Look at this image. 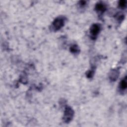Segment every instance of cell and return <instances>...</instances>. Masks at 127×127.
<instances>
[{
    "instance_id": "obj_1",
    "label": "cell",
    "mask_w": 127,
    "mask_h": 127,
    "mask_svg": "<svg viewBox=\"0 0 127 127\" xmlns=\"http://www.w3.org/2000/svg\"><path fill=\"white\" fill-rule=\"evenodd\" d=\"M74 116V111L70 107H68L66 108L65 111V114L64 119L66 123H68L72 119Z\"/></svg>"
},
{
    "instance_id": "obj_2",
    "label": "cell",
    "mask_w": 127,
    "mask_h": 127,
    "mask_svg": "<svg viewBox=\"0 0 127 127\" xmlns=\"http://www.w3.org/2000/svg\"><path fill=\"white\" fill-rule=\"evenodd\" d=\"M64 23L65 21L64 19L61 18H59L54 21L53 25L55 29L57 30L60 29L61 28H62L64 25Z\"/></svg>"
},
{
    "instance_id": "obj_3",
    "label": "cell",
    "mask_w": 127,
    "mask_h": 127,
    "mask_svg": "<svg viewBox=\"0 0 127 127\" xmlns=\"http://www.w3.org/2000/svg\"><path fill=\"white\" fill-rule=\"evenodd\" d=\"M100 30V27L98 24H93L91 26L90 29L91 35L93 37L96 36L99 33Z\"/></svg>"
},
{
    "instance_id": "obj_4",
    "label": "cell",
    "mask_w": 127,
    "mask_h": 127,
    "mask_svg": "<svg viewBox=\"0 0 127 127\" xmlns=\"http://www.w3.org/2000/svg\"><path fill=\"white\" fill-rule=\"evenodd\" d=\"M95 9L98 12H104L106 9V7L103 3H99L96 5Z\"/></svg>"
},
{
    "instance_id": "obj_5",
    "label": "cell",
    "mask_w": 127,
    "mask_h": 127,
    "mask_svg": "<svg viewBox=\"0 0 127 127\" xmlns=\"http://www.w3.org/2000/svg\"><path fill=\"white\" fill-rule=\"evenodd\" d=\"M127 86V78H126V77H125V78L124 79L120 82V88L121 89L124 90L126 89Z\"/></svg>"
},
{
    "instance_id": "obj_6",
    "label": "cell",
    "mask_w": 127,
    "mask_h": 127,
    "mask_svg": "<svg viewBox=\"0 0 127 127\" xmlns=\"http://www.w3.org/2000/svg\"><path fill=\"white\" fill-rule=\"evenodd\" d=\"M118 73L116 71H114L113 73H112L111 75V79H113L114 80H116L118 76Z\"/></svg>"
},
{
    "instance_id": "obj_7",
    "label": "cell",
    "mask_w": 127,
    "mask_h": 127,
    "mask_svg": "<svg viewBox=\"0 0 127 127\" xmlns=\"http://www.w3.org/2000/svg\"><path fill=\"white\" fill-rule=\"evenodd\" d=\"M71 51L73 53H76L79 51V48L76 45H74L71 47Z\"/></svg>"
},
{
    "instance_id": "obj_8",
    "label": "cell",
    "mask_w": 127,
    "mask_h": 127,
    "mask_svg": "<svg viewBox=\"0 0 127 127\" xmlns=\"http://www.w3.org/2000/svg\"><path fill=\"white\" fill-rule=\"evenodd\" d=\"M119 5L121 8H125L126 5V1H121L119 2Z\"/></svg>"
}]
</instances>
